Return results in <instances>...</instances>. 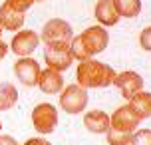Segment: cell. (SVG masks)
I'll use <instances>...</instances> for the list:
<instances>
[{
    "label": "cell",
    "instance_id": "cell-21",
    "mask_svg": "<svg viewBox=\"0 0 151 145\" xmlns=\"http://www.w3.org/2000/svg\"><path fill=\"white\" fill-rule=\"evenodd\" d=\"M139 46L143 48L145 52H151V26L141 30V34H139Z\"/></svg>",
    "mask_w": 151,
    "mask_h": 145
},
{
    "label": "cell",
    "instance_id": "cell-1",
    "mask_svg": "<svg viewBox=\"0 0 151 145\" xmlns=\"http://www.w3.org/2000/svg\"><path fill=\"white\" fill-rule=\"evenodd\" d=\"M109 44V34L104 26H90L70 42V52L76 60H90L91 56L104 52Z\"/></svg>",
    "mask_w": 151,
    "mask_h": 145
},
{
    "label": "cell",
    "instance_id": "cell-24",
    "mask_svg": "<svg viewBox=\"0 0 151 145\" xmlns=\"http://www.w3.org/2000/svg\"><path fill=\"white\" fill-rule=\"evenodd\" d=\"M6 54H8V44H6V42H2V40H0V60H2V58H4Z\"/></svg>",
    "mask_w": 151,
    "mask_h": 145
},
{
    "label": "cell",
    "instance_id": "cell-20",
    "mask_svg": "<svg viewBox=\"0 0 151 145\" xmlns=\"http://www.w3.org/2000/svg\"><path fill=\"white\" fill-rule=\"evenodd\" d=\"M34 2H36V0H6V4L10 8H14L18 12H24V14H26V10H28Z\"/></svg>",
    "mask_w": 151,
    "mask_h": 145
},
{
    "label": "cell",
    "instance_id": "cell-23",
    "mask_svg": "<svg viewBox=\"0 0 151 145\" xmlns=\"http://www.w3.org/2000/svg\"><path fill=\"white\" fill-rule=\"evenodd\" d=\"M24 145H52V143L46 141V139H42V137H32V139H28Z\"/></svg>",
    "mask_w": 151,
    "mask_h": 145
},
{
    "label": "cell",
    "instance_id": "cell-11",
    "mask_svg": "<svg viewBox=\"0 0 151 145\" xmlns=\"http://www.w3.org/2000/svg\"><path fill=\"white\" fill-rule=\"evenodd\" d=\"M38 88L44 93H58L64 90V78H62V72H56L52 68H46L40 72L38 76Z\"/></svg>",
    "mask_w": 151,
    "mask_h": 145
},
{
    "label": "cell",
    "instance_id": "cell-12",
    "mask_svg": "<svg viewBox=\"0 0 151 145\" xmlns=\"http://www.w3.org/2000/svg\"><path fill=\"white\" fill-rule=\"evenodd\" d=\"M83 125L91 133H107L109 129V115L101 109H90L83 113Z\"/></svg>",
    "mask_w": 151,
    "mask_h": 145
},
{
    "label": "cell",
    "instance_id": "cell-17",
    "mask_svg": "<svg viewBox=\"0 0 151 145\" xmlns=\"http://www.w3.org/2000/svg\"><path fill=\"white\" fill-rule=\"evenodd\" d=\"M119 18H135L141 12V0H113Z\"/></svg>",
    "mask_w": 151,
    "mask_h": 145
},
{
    "label": "cell",
    "instance_id": "cell-5",
    "mask_svg": "<svg viewBox=\"0 0 151 145\" xmlns=\"http://www.w3.org/2000/svg\"><path fill=\"white\" fill-rule=\"evenodd\" d=\"M32 125L38 133L48 135L58 127V109L52 103H38L32 109Z\"/></svg>",
    "mask_w": 151,
    "mask_h": 145
},
{
    "label": "cell",
    "instance_id": "cell-14",
    "mask_svg": "<svg viewBox=\"0 0 151 145\" xmlns=\"http://www.w3.org/2000/svg\"><path fill=\"white\" fill-rule=\"evenodd\" d=\"M0 24L4 30H10V32H18L22 30L24 26V12H18L14 8H10L4 2L0 6Z\"/></svg>",
    "mask_w": 151,
    "mask_h": 145
},
{
    "label": "cell",
    "instance_id": "cell-10",
    "mask_svg": "<svg viewBox=\"0 0 151 145\" xmlns=\"http://www.w3.org/2000/svg\"><path fill=\"white\" fill-rule=\"evenodd\" d=\"M143 78L139 76L137 72H131V70H125V72H121V74H115V78H113V84L117 90L121 92V95L123 98H131L133 93L141 92L143 90Z\"/></svg>",
    "mask_w": 151,
    "mask_h": 145
},
{
    "label": "cell",
    "instance_id": "cell-6",
    "mask_svg": "<svg viewBox=\"0 0 151 145\" xmlns=\"http://www.w3.org/2000/svg\"><path fill=\"white\" fill-rule=\"evenodd\" d=\"M44 60L48 68L56 70V72H66L74 64L70 44H48L44 50Z\"/></svg>",
    "mask_w": 151,
    "mask_h": 145
},
{
    "label": "cell",
    "instance_id": "cell-25",
    "mask_svg": "<svg viewBox=\"0 0 151 145\" xmlns=\"http://www.w3.org/2000/svg\"><path fill=\"white\" fill-rule=\"evenodd\" d=\"M2 30H4V28H2V24H0V36H2Z\"/></svg>",
    "mask_w": 151,
    "mask_h": 145
},
{
    "label": "cell",
    "instance_id": "cell-26",
    "mask_svg": "<svg viewBox=\"0 0 151 145\" xmlns=\"http://www.w3.org/2000/svg\"><path fill=\"white\" fill-rule=\"evenodd\" d=\"M0 131H2V121H0Z\"/></svg>",
    "mask_w": 151,
    "mask_h": 145
},
{
    "label": "cell",
    "instance_id": "cell-3",
    "mask_svg": "<svg viewBox=\"0 0 151 145\" xmlns=\"http://www.w3.org/2000/svg\"><path fill=\"white\" fill-rule=\"evenodd\" d=\"M60 107L70 115L82 113L88 107V90L80 84H70L60 93Z\"/></svg>",
    "mask_w": 151,
    "mask_h": 145
},
{
    "label": "cell",
    "instance_id": "cell-22",
    "mask_svg": "<svg viewBox=\"0 0 151 145\" xmlns=\"http://www.w3.org/2000/svg\"><path fill=\"white\" fill-rule=\"evenodd\" d=\"M0 145H20L12 135H0Z\"/></svg>",
    "mask_w": 151,
    "mask_h": 145
},
{
    "label": "cell",
    "instance_id": "cell-8",
    "mask_svg": "<svg viewBox=\"0 0 151 145\" xmlns=\"http://www.w3.org/2000/svg\"><path fill=\"white\" fill-rule=\"evenodd\" d=\"M38 46H40V34H36L34 30H18V34H14V38L10 42V52L24 58L36 52Z\"/></svg>",
    "mask_w": 151,
    "mask_h": 145
},
{
    "label": "cell",
    "instance_id": "cell-13",
    "mask_svg": "<svg viewBox=\"0 0 151 145\" xmlns=\"http://www.w3.org/2000/svg\"><path fill=\"white\" fill-rule=\"evenodd\" d=\"M93 14H96V20L99 22V26H104V28L115 26L119 22V16H117L115 6H113V0H98Z\"/></svg>",
    "mask_w": 151,
    "mask_h": 145
},
{
    "label": "cell",
    "instance_id": "cell-2",
    "mask_svg": "<svg viewBox=\"0 0 151 145\" xmlns=\"http://www.w3.org/2000/svg\"><path fill=\"white\" fill-rule=\"evenodd\" d=\"M115 70L99 60H83L76 70V82L86 88V90H96V88H107L113 84Z\"/></svg>",
    "mask_w": 151,
    "mask_h": 145
},
{
    "label": "cell",
    "instance_id": "cell-18",
    "mask_svg": "<svg viewBox=\"0 0 151 145\" xmlns=\"http://www.w3.org/2000/svg\"><path fill=\"white\" fill-rule=\"evenodd\" d=\"M131 133L127 131H117V129H107V145H129Z\"/></svg>",
    "mask_w": 151,
    "mask_h": 145
},
{
    "label": "cell",
    "instance_id": "cell-4",
    "mask_svg": "<svg viewBox=\"0 0 151 145\" xmlns=\"http://www.w3.org/2000/svg\"><path fill=\"white\" fill-rule=\"evenodd\" d=\"M74 38V30L66 20L62 18H52L42 26V36L40 40L44 42L46 46L48 44H70Z\"/></svg>",
    "mask_w": 151,
    "mask_h": 145
},
{
    "label": "cell",
    "instance_id": "cell-27",
    "mask_svg": "<svg viewBox=\"0 0 151 145\" xmlns=\"http://www.w3.org/2000/svg\"><path fill=\"white\" fill-rule=\"evenodd\" d=\"M36 2H44V0H36Z\"/></svg>",
    "mask_w": 151,
    "mask_h": 145
},
{
    "label": "cell",
    "instance_id": "cell-15",
    "mask_svg": "<svg viewBox=\"0 0 151 145\" xmlns=\"http://www.w3.org/2000/svg\"><path fill=\"white\" fill-rule=\"evenodd\" d=\"M129 107L137 113V117L143 121L147 117H151V93L149 92H137L129 98Z\"/></svg>",
    "mask_w": 151,
    "mask_h": 145
},
{
    "label": "cell",
    "instance_id": "cell-9",
    "mask_svg": "<svg viewBox=\"0 0 151 145\" xmlns=\"http://www.w3.org/2000/svg\"><path fill=\"white\" fill-rule=\"evenodd\" d=\"M139 123H141V119H139L137 113L129 107V103L127 106L117 107V109L111 113V117H109V127H111V129L127 131V133H133Z\"/></svg>",
    "mask_w": 151,
    "mask_h": 145
},
{
    "label": "cell",
    "instance_id": "cell-16",
    "mask_svg": "<svg viewBox=\"0 0 151 145\" xmlns=\"http://www.w3.org/2000/svg\"><path fill=\"white\" fill-rule=\"evenodd\" d=\"M18 103V90L10 82L0 84V111H8Z\"/></svg>",
    "mask_w": 151,
    "mask_h": 145
},
{
    "label": "cell",
    "instance_id": "cell-19",
    "mask_svg": "<svg viewBox=\"0 0 151 145\" xmlns=\"http://www.w3.org/2000/svg\"><path fill=\"white\" fill-rule=\"evenodd\" d=\"M129 145H151V129H137L131 133Z\"/></svg>",
    "mask_w": 151,
    "mask_h": 145
},
{
    "label": "cell",
    "instance_id": "cell-7",
    "mask_svg": "<svg viewBox=\"0 0 151 145\" xmlns=\"http://www.w3.org/2000/svg\"><path fill=\"white\" fill-rule=\"evenodd\" d=\"M40 72H42L40 64H38L34 58H30V56H24V58H20V60L14 64L16 78H18V82L22 85H26V88H34V85L38 84Z\"/></svg>",
    "mask_w": 151,
    "mask_h": 145
}]
</instances>
